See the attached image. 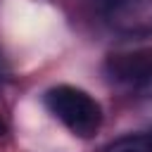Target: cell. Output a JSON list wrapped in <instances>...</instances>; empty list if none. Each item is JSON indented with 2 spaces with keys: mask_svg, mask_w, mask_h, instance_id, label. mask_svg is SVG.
Returning a JSON list of instances; mask_svg holds the SVG:
<instances>
[{
  "mask_svg": "<svg viewBox=\"0 0 152 152\" xmlns=\"http://www.w3.org/2000/svg\"><path fill=\"white\" fill-rule=\"evenodd\" d=\"M45 107L76 138H93L102 126V107L83 88L55 86L45 93Z\"/></svg>",
  "mask_w": 152,
  "mask_h": 152,
  "instance_id": "cell-1",
  "label": "cell"
},
{
  "mask_svg": "<svg viewBox=\"0 0 152 152\" xmlns=\"http://www.w3.org/2000/svg\"><path fill=\"white\" fill-rule=\"evenodd\" d=\"M104 74L112 83L126 90H152V48L109 55L104 62Z\"/></svg>",
  "mask_w": 152,
  "mask_h": 152,
  "instance_id": "cell-2",
  "label": "cell"
},
{
  "mask_svg": "<svg viewBox=\"0 0 152 152\" xmlns=\"http://www.w3.org/2000/svg\"><path fill=\"white\" fill-rule=\"evenodd\" d=\"M102 19L119 36L147 38L152 36V0H107Z\"/></svg>",
  "mask_w": 152,
  "mask_h": 152,
  "instance_id": "cell-3",
  "label": "cell"
},
{
  "mask_svg": "<svg viewBox=\"0 0 152 152\" xmlns=\"http://www.w3.org/2000/svg\"><path fill=\"white\" fill-rule=\"evenodd\" d=\"M100 152H152V128L121 135V138L107 142Z\"/></svg>",
  "mask_w": 152,
  "mask_h": 152,
  "instance_id": "cell-4",
  "label": "cell"
},
{
  "mask_svg": "<svg viewBox=\"0 0 152 152\" xmlns=\"http://www.w3.org/2000/svg\"><path fill=\"white\" fill-rule=\"evenodd\" d=\"M2 133H5V126H2V121H0V135H2Z\"/></svg>",
  "mask_w": 152,
  "mask_h": 152,
  "instance_id": "cell-5",
  "label": "cell"
}]
</instances>
